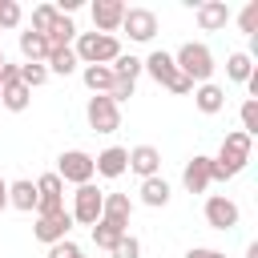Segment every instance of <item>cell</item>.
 I'll return each mask as SVG.
<instances>
[{"label": "cell", "instance_id": "cell-1", "mask_svg": "<svg viewBox=\"0 0 258 258\" xmlns=\"http://www.w3.org/2000/svg\"><path fill=\"white\" fill-rule=\"evenodd\" d=\"M250 149H254V137H246L242 129L226 133L222 137V149L214 157V181H230L234 173H242L246 161H250Z\"/></svg>", "mask_w": 258, "mask_h": 258}, {"label": "cell", "instance_id": "cell-2", "mask_svg": "<svg viewBox=\"0 0 258 258\" xmlns=\"http://www.w3.org/2000/svg\"><path fill=\"white\" fill-rule=\"evenodd\" d=\"M173 64H177V73H181L189 85H206V81L214 77V52H210L206 44H198V40L181 44L177 56H173Z\"/></svg>", "mask_w": 258, "mask_h": 258}, {"label": "cell", "instance_id": "cell-3", "mask_svg": "<svg viewBox=\"0 0 258 258\" xmlns=\"http://www.w3.org/2000/svg\"><path fill=\"white\" fill-rule=\"evenodd\" d=\"M73 52L81 64H113L121 56V44H117V36H105V32H81Z\"/></svg>", "mask_w": 258, "mask_h": 258}, {"label": "cell", "instance_id": "cell-4", "mask_svg": "<svg viewBox=\"0 0 258 258\" xmlns=\"http://www.w3.org/2000/svg\"><path fill=\"white\" fill-rule=\"evenodd\" d=\"M141 69H145L161 89H169V93H194V85L177 73L173 56H169V52H161V48H157V52H149V60H141Z\"/></svg>", "mask_w": 258, "mask_h": 258}, {"label": "cell", "instance_id": "cell-5", "mask_svg": "<svg viewBox=\"0 0 258 258\" xmlns=\"http://www.w3.org/2000/svg\"><path fill=\"white\" fill-rule=\"evenodd\" d=\"M93 157L85 153V149H69V153H60L56 157V177L60 181H73V185H89L93 181Z\"/></svg>", "mask_w": 258, "mask_h": 258}, {"label": "cell", "instance_id": "cell-6", "mask_svg": "<svg viewBox=\"0 0 258 258\" xmlns=\"http://www.w3.org/2000/svg\"><path fill=\"white\" fill-rule=\"evenodd\" d=\"M32 185H36V218H48V214L64 210V181L56 173H40Z\"/></svg>", "mask_w": 258, "mask_h": 258}, {"label": "cell", "instance_id": "cell-7", "mask_svg": "<svg viewBox=\"0 0 258 258\" xmlns=\"http://www.w3.org/2000/svg\"><path fill=\"white\" fill-rule=\"evenodd\" d=\"M101 206H105V189H97L93 181L89 185H77V194H73V222L93 226L101 218Z\"/></svg>", "mask_w": 258, "mask_h": 258}, {"label": "cell", "instance_id": "cell-8", "mask_svg": "<svg viewBox=\"0 0 258 258\" xmlns=\"http://www.w3.org/2000/svg\"><path fill=\"white\" fill-rule=\"evenodd\" d=\"M85 117H89V129H97V133H117L121 129V109L109 97H89Z\"/></svg>", "mask_w": 258, "mask_h": 258}, {"label": "cell", "instance_id": "cell-9", "mask_svg": "<svg viewBox=\"0 0 258 258\" xmlns=\"http://www.w3.org/2000/svg\"><path fill=\"white\" fill-rule=\"evenodd\" d=\"M69 230H73V214H69V210H60V214L36 218L32 238H36V242H44V246H52V242H64V238H69Z\"/></svg>", "mask_w": 258, "mask_h": 258}, {"label": "cell", "instance_id": "cell-10", "mask_svg": "<svg viewBox=\"0 0 258 258\" xmlns=\"http://www.w3.org/2000/svg\"><path fill=\"white\" fill-rule=\"evenodd\" d=\"M181 181H185V189H189V194H206V189H210V181H214V157L194 153V157L185 161Z\"/></svg>", "mask_w": 258, "mask_h": 258}, {"label": "cell", "instance_id": "cell-11", "mask_svg": "<svg viewBox=\"0 0 258 258\" xmlns=\"http://www.w3.org/2000/svg\"><path fill=\"white\" fill-rule=\"evenodd\" d=\"M238 202H230L226 194H214L210 202H206V222L214 226V230H234L238 226Z\"/></svg>", "mask_w": 258, "mask_h": 258}, {"label": "cell", "instance_id": "cell-12", "mask_svg": "<svg viewBox=\"0 0 258 258\" xmlns=\"http://www.w3.org/2000/svg\"><path fill=\"white\" fill-rule=\"evenodd\" d=\"M194 16H198L202 32H218L230 24V4L226 0H202V4H194Z\"/></svg>", "mask_w": 258, "mask_h": 258}, {"label": "cell", "instance_id": "cell-13", "mask_svg": "<svg viewBox=\"0 0 258 258\" xmlns=\"http://www.w3.org/2000/svg\"><path fill=\"white\" fill-rule=\"evenodd\" d=\"M121 20H125V4H121V0H97V4H93V28H97V32L113 36V32L121 28Z\"/></svg>", "mask_w": 258, "mask_h": 258}, {"label": "cell", "instance_id": "cell-14", "mask_svg": "<svg viewBox=\"0 0 258 258\" xmlns=\"http://www.w3.org/2000/svg\"><path fill=\"white\" fill-rule=\"evenodd\" d=\"M121 28L133 36V40H153V32H157V16L149 12V8H125V20H121Z\"/></svg>", "mask_w": 258, "mask_h": 258}, {"label": "cell", "instance_id": "cell-15", "mask_svg": "<svg viewBox=\"0 0 258 258\" xmlns=\"http://www.w3.org/2000/svg\"><path fill=\"white\" fill-rule=\"evenodd\" d=\"M93 169H97L101 177H121V173L129 169V149H121V145L101 149V153L93 157Z\"/></svg>", "mask_w": 258, "mask_h": 258}, {"label": "cell", "instance_id": "cell-16", "mask_svg": "<svg viewBox=\"0 0 258 258\" xmlns=\"http://www.w3.org/2000/svg\"><path fill=\"white\" fill-rule=\"evenodd\" d=\"M129 169L141 173V181H145V177H157V169H161V153H157L153 145H137V149H129Z\"/></svg>", "mask_w": 258, "mask_h": 258}, {"label": "cell", "instance_id": "cell-17", "mask_svg": "<svg viewBox=\"0 0 258 258\" xmlns=\"http://www.w3.org/2000/svg\"><path fill=\"white\" fill-rule=\"evenodd\" d=\"M20 52H24V60H28V64H44L52 48H48V40H44L40 32H32V28H28V32H20Z\"/></svg>", "mask_w": 258, "mask_h": 258}, {"label": "cell", "instance_id": "cell-18", "mask_svg": "<svg viewBox=\"0 0 258 258\" xmlns=\"http://www.w3.org/2000/svg\"><path fill=\"white\" fill-rule=\"evenodd\" d=\"M28 101H32V89H24L20 81H4V85H0V105H4V109L24 113V109H28Z\"/></svg>", "mask_w": 258, "mask_h": 258}, {"label": "cell", "instance_id": "cell-19", "mask_svg": "<svg viewBox=\"0 0 258 258\" xmlns=\"http://www.w3.org/2000/svg\"><path fill=\"white\" fill-rule=\"evenodd\" d=\"M194 105H198L202 113H222V105H226V89H218L214 81H206V85L194 89Z\"/></svg>", "mask_w": 258, "mask_h": 258}, {"label": "cell", "instance_id": "cell-20", "mask_svg": "<svg viewBox=\"0 0 258 258\" xmlns=\"http://www.w3.org/2000/svg\"><path fill=\"white\" fill-rule=\"evenodd\" d=\"M129 214H133V206H129V194H105L101 218H109V222H117V226H125V230H129Z\"/></svg>", "mask_w": 258, "mask_h": 258}, {"label": "cell", "instance_id": "cell-21", "mask_svg": "<svg viewBox=\"0 0 258 258\" xmlns=\"http://www.w3.org/2000/svg\"><path fill=\"white\" fill-rule=\"evenodd\" d=\"M125 234H129V230H125V226H117V222H109V218H97V222H93V242H97L101 250H113Z\"/></svg>", "mask_w": 258, "mask_h": 258}, {"label": "cell", "instance_id": "cell-22", "mask_svg": "<svg viewBox=\"0 0 258 258\" xmlns=\"http://www.w3.org/2000/svg\"><path fill=\"white\" fill-rule=\"evenodd\" d=\"M85 85L93 89V97H105L113 89V69L109 64H85Z\"/></svg>", "mask_w": 258, "mask_h": 258}, {"label": "cell", "instance_id": "cell-23", "mask_svg": "<svg viewBox=\"0 0 258 258\" xmlns=\"http://www.w3.org/2000/svg\"><path fill=\"white\" fill-rule=\"evenodd\" d=\"M8 206L32 214V210H36V185H32V181H12V185H8Z\"/></svg>", "mask_w": 258, "mask_h": 258}, {"label": "cell", "instance_id": "cell-24", "mask_svg": "<svg viewBox=\"0 0 258 258\" xmlns=\"http://www.w3.org/2000/svg\"><path fill=\"white\" fill-rule=\"evenodd\" d=\"M141 202L153 206V210L165 206V202H169V181H165V177H145V181H141Z\"/></svg>", "mask_w": 258, "mask_h": 258}, {"label": "cell", "instance_id": "cell-25", "mask_svg": "<svg viewBox=\"0 0 258 258\" xmlns=\"http://www.w3.org/2000/svg\"><path fill=\"white\" fill-rule=\"evenodd\" d=\"M73 36H77V24H73L69 16H56V24L48 28V36H44V40H48V48H69V40H73Z\"/></svg>", "mask_w": 258, "mask_h": 258}, {"label": "cell", "instance_id": "cell-26", "mask_svg": "<svg viewBox=\"0 0 258 258\" xmlns=\"http://www.w3.org/2000/svg\"><path fill=\"white\" fill-rule=\"evenodd\" d=\"M77 64H81V60H77V52H73V48H52V52H48V60H44V69H48V73H60V77H69Z\"/></svg>", "mask_w": 258, "mask_h": 258}, {"label": "cell", "instance_id": "cell-27", "mask_svg": "<svg viewBox=\"0 0 258 258\" xmlns=\"http://www.w3.org/2000/svg\"><path fill=\"white\" fill-rule=\"evenodd\" d=\"M250 73H254V64H250V52H230L226 56V77L230 81H250Z\"/></svg>", "mask_w": 258, "mask_h": 258}, {"label": "cell", "instance_id": "cell-28", "mask_svg": "<svg viewBox=\"0 0 258 258\" xmlns=\"http://www.w3.org/2000/svg\"><path fill=\"white\" fill-rule=\"evenodd\" d=\"M109 69H113V77H117V81H137V77H141V60H137L133 52H121Z\"/></svg>", "mask_w": 258, "mask_h": 258}, {"label": "cell", "instance_id": "cell-29", "mask_svg": "<svg viewBox=\"0 0 258 258\" xmlns=\"http://www.w3.org/2000/svg\"><path fill=\"white\" fill-rule=\"evenodd\" d=\"M56 4H36L32 8V32H40V36H48V28L56 24Z\"/></svg>", "mask_w": 258, "mask_h": 258}, {"label": "cell", "instance_id": "cell-30", "mask_svg": "<svg viewBox=\"0 0 258 258\" xmlns=\"http://www.w3.org/2000/svg\"><path fill=\"white\" fill-rule=\"evenodd\" d=\"M48 81V69L44 64H20V85L24 89H40Z\"/></svg>", "mask_w": 258, "mask_h": 258}, {"label": "cell", "instance_id": "cell-31", "mask_svg": "<svg viewBox=\"0 0 258 258\" xmlns=\"http://www.w3.org/2000/svg\"><path fill=\"white\" fill-rule=\"evenodd\" d=\"M238 117H242V133H246V137H258V101H250V97H246Z\"/></svg>", "mask_w": 258, "mask_h": 258}, {"label": "cell", "instance_id": "cell-32", "mask_svg": "<svg viewBox=\"0 0 258 258\" xmlns=\"http://www.w3.org/2000/svg\"><path fill=\"white\" fill-rule=\"evenodd\" d=\"M238 28H242V32H250V36L258 32V0H250V4L242 8V16H238Z\"/></svg>", "mask_w": 258, "mask_h": 258}, {"label": "cell", "instance_id": "cell-33", "mask_svg": "<svg viewBox=\"0 0 258 258\" xmlns=\"http://www.w3.org/2000/svg\"><path fill=\"white\" fill-rule=\"evenodd\" d=\"M109 254H113V258H141V242L125 234V238H121V242H117V246H113Z\"/></svg>", "mask_w": 258, "mask_h": 258}, {"label": "cell", "instance_id": "cell-34", "mask_svg": "<svg viewBox=\"0 0 258 258\" xmlns=\"http://www.w3.org/2000/svg\"><path fill=\"white\" fill-rule=\"evenodd\" d=\"M20 24V4L16 0H0V28H16Z\"/></svg>", "mask_w": 258, "mask_h": 258}, {"label": "cell", "instance_id": "cell-35", "mask_svg": "<svg viewBox=\"0 0 258 258\" xmlns=\"http://www.w3.org/2000/svg\"><path fill=\"white\" fill-rule=\"evenodd\" d=\"M133 89H137V81H117V77H113V89H109L105 97L117 105V101H129V97H133Z\"/></svg>", "mask_w": 258, "mask_h": 258}, {"label": "cell", "instance_id": "cell-36", "mask_svg": "<svg viewBox=\"0 0 258 258\" xmlns=\"http://www.w3.org/2000/svg\"><path fill=\"white\" fill-rule=\"evenodd\" d=\"M77 254H81V246H77V242H69V238L48 246V258H77Z\"/></svg>", "mask_w": 258, "mask_h": 258}, {"label": "cell", "instance_id": "cell-37", "mask_svg": "<svg viewBox=\"0 0 258 258\" xmlns=\"http://www.w3.org/2000/svg\"><path fill=\"white\" fill-rule=\"evenodd\" d=\"M185 258H226V254H222V250H210V246H194Z\"/></svg>", "mask_w": 258, "mask_h": 258}, {"label": "cell", "instance_id": "cell-38", "mask_svg": "<svg viewBox=\"0 0 258 258\" xmlns=\"http://www.w3.org/2000/svg\"><path fill=\"white\" fill-rule=\"evenodd\" d=\"M4 206H8V181L0 177V210H4Z\"/></svg>", "mask_w": 258, "mask_h": 258}, {"label": "cell", "instance_id": "cell-39", "mask_svg": "<svg viewBox=\"0 0 258 258\" xmlns=\"http://www.w3.org/2000/svg\"><path fill=\"white\" fill-rule=\"evenodd\" d=\"M0 64H4V48H0Z\"/></svg>", "mask_w": 258, "mask_h": 258}, {"label": "cell", "instance_id": "cell-40", "mask_svg": "<svg viewBox=\"0 0 258 258\" xmlns=\"http://www.w3.org/2000/svg\"><path fill=\"white\" fill-rule=\"evenodd\" d=\"M77 258H85V250H81V254H77Z\"/></svg>", "mask_w": 258, "mask_h": 258}]
</instances>
